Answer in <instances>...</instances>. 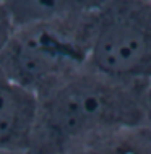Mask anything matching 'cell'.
<instances>
[{
	"mask_svg": "<svg viewBox=\"0 0 151 154\" xmlns=\"http://www.w3.org/2000/svg\"><path fill=\"white\" fill-rule=\"evenodd\" d=\"M39 97L0 70V149L31 151Z\"/></svg>",
	"mask_w": 151,
	"mask_h": 154,
	"instance_id": "obj_4",
	"label": "cell"
},
{
	"mask_svg": "<svg viewBox=\"0 0 151 154\" xmlns=\"http://www.w3.org/2000/svg\"><path fill=\"white\" fill-rule=\"evenodd\" d=\"M90 10L55 23L15 28L0 57V70L39 97L85 68Z\"/></svg>",
	"mask_w": 151,
	"mask_h": 154,
	"instance_id": "obj_2",
	"label": "cell"
},
{
	"mask_svg": "<svg viewBox=\"0 0 151 154\" xmlns=\"http://www.w3.org/2000/svg\"><path fill=\"white\" fill-rule=\"evenodd\" d=\"M145 120H146V125L151 127V80L148 81L146 93H145Z\"/></svg>",
	"mask_w": 151,
	"mask_h": 154,
	"instance_id": "obj_8",
	"label": "cell"
},
{
	"mask_svg": "<svg viewBox=\"0 0 151 154\" xmlns=\"http://www.w3.org/2000/svg\"><path fill=\"white\" fill-rule=\"evenodd\" d=\"M146 86L81 68L39 96L31 152L62 154L99 136L145 125Z\"/></svg>",
	"mask_w": 151,
	"mask_h": 154,
	"instance_id": "obj_1",
	"label": "cell"
},
{
	"mask_svg": "<svg viewBox=\"0 0 151 154\" xmlns=\"http://www.w3.org/2000/svg\"><path fill=\"white\" fill-rule=\"evenodd\" d=\"M86 68L112 80H151V2L98 0L88 13Z\"/></svg>",
	"mask_w": 151,
	"mask_h": 154,
	"instance_id": "obj_3",
	"label": "cell"
},
{
	"mask_svg": "<svg viewBox=\"0 0 151 154\" xmlns=\"http://www.w3.org/2000/svg\"><path fill=\"white\" fill-rule=\"evenodd\" d=\"M146 2H151V0H146Z\"/></svg>",
	"mask_w": 151,
	"mask_h": 154,
	"instance_id": "obj_10",
	"label": "cell"
},
{
	"mask_svg": "<svg viewBox=\"0 0 151 154\" xmlns=\"http://www.w3.org/2000/svg\"><path fill=\"white\" fill-rule=\"evenodd\" d=\"M98 0H2L13 28L55 23L81 15Z\"/></svg>",
	"mask_w": 151,
	"mask_h": 154,
	"instance_id": "obj_5",
	"label": "cell"
},
{
	"mask_svg": "<svg viewBox=\"0 0 151 154\" xmlns=\"http://www.w3.org/2000/svg\"><path fill=\"white\" fill-rule=\"evenodd\" d=\"M0 154H34L31 151H3V149H0Z\"/></svg>",
	"mask_w": 151,
	"mask_h": 154,
	"instance_id": "obj_9",
	"label": "cell"
},
{
	"mask_svg": "<svg viewBox=\"0 0 151 154\" xmlns=\"http://www.w3.org/2000/svg\"><path fill=\"white\" fill-rule=\"evenodd\" d=\"M0 3H2V0H0Z\"/></svg>",
	"mask_w": 151,
	"mask_h": 154,
	"instance_id": "obj_11",
	"label": "cell"
},
{
	"mask_svg": "<svg viewBox=\"0 0 151 154\" xmlns=\"http://www.w3.org/2000/svg\"><path fill=\"white\" fill-rule=\"evenodd\" d=\"M62 154H151V127L124 128V130L86 141Z\"/></svg>",
	"mask_w": 151,
	"mask_h": 154,
	"instance_id": "obj_6",
	"label": "cell"
},
{
	"mask_svg": "<svg viewBox=\"0 0 151 154\" xmlns=\"http://www.w3.org/2000/svg\"><path fill=\"white\" fill-rule=\"evenodd\" d=\"M13 29L15 28H13V24H11L10 18H8L5 8H3L2 3H0V57H2L3 49H5V45L8 42V39H10Z\"/></svg>",
	"mask_w": 151,
	"mask_h": 154,
	"instance_id": "obj_7",
	"label": "cell"
}]
</instances>
